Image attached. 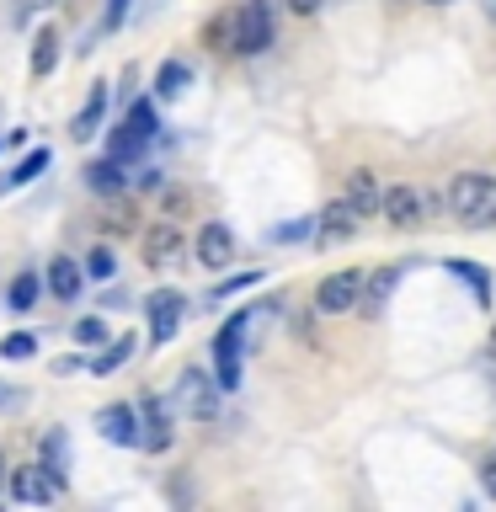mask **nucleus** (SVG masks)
Listing matches in <instances>:
<instances>
[{
	"label": "nucleus",
	"mask_w": 496,
	"mask_h": 512,
	"mask_svg": "<svg viewBox=\"0 0 496 512\" xmlns=\"http://www.w3.org/2000/svg\"><path fill=\"white\" fill-rule=\"evenodd\" d=\"M448 214H454L464 230H491L496 224V176L486 171H464L448 182Z\"/></svg>",
	"instance_id": "nucleus-2"
},
{
	"label": "nucleus",
	"mask_w": 496,
	"mask_h": 512,
	"mask_svg": "<svg viewBox=\"0 0 496 512\" xmlns=\"http://www.w3.org/2000/svg\"><path fill=\"white\" fill-rule=\"evenodd\" d=\"M171 416H176V400L144 395V400H139V422H144V443H139V448L166 454V448H171Z\"/></svg>",
	"instance_id": "nucleus-11"
},
{
	"label": "nucleus",
	"mask_w": 496,
	"mask_h": 512,
	"mask_svg": "<svg viewBox=\"0 0 496 512\" xmlns=\"http://www.w3.org/2000/svg\"><path fill=\"white\" fill-rule=\"evenodd\" d=\"M6 480H11V464H6V454H0V491H6Z\"/></svg>",
	"instance_id": "nucleus-37"
},
{
	"label": "nucleus",
	"mask_w": 496,
	"mask_h": 512,
	"mask_svg": "<svg viewBox=\"0 0 496 512\" xmlns=\"http://www.w3.org/2000/svg\"><path fill=\"white\" fill-rule=\"evenodd\" d=\"M59 48H64L59 27H38V32H32V75H38V80H48L59 70Z\"/></svg>",
	"instance_id": "nucleus-18"
},
{
	"label": "nucleus",
	"mask_w": 496,
	"mask_h": 512,
	"mask_svg": "<svg viewBox=\"0 0 496 512\" xmlns=\"http://www.w3.org/2000/svg\"><path fill=\"white\" fill-rule=\"evenodd\" d=\"M123 16H128V0H107V16H102V27H123Z\"/></svg>",
	"instance_id": "nucleus-33"
},
{
	"label": "nucleus",
	"mask_w": 496,
	"mask_h": 512,
	"mask_svg": "<svg viewBox=\"0 0 496 512\" xmlns=\"http://www.w3.org/2000/svg\"><path fill=\"white\" fill-rule=\"evenodd\" d=\"M48 160H54V150H27L22 160H16V171H6V182H0V192H11V187H27V182H38V176L48 171Z\"/></svg>",
	"instance_id": "nucleus-22"
},
{
	"label": "nucleus",
	"mask_w": 496,
	"mask_h": 512,
	"mask_svg": "<svg viewBox=\"0 0 496 512\" xmlns=\"http://www.w3.org/2000/svg\"><path fill=\"white\" fill-rule=\"evenodd\" d=\"M278 43V22H272V0H246V6H235V43L230 54H267V48Z\"/></svg>",
	"instance_id": "nucleus-3"
},
{
	"label": "nucleus",
	"mask_w": 496,
	"mask_h": 512,
	"mask_svg": "<svg viewBox=\"0 0 496 512\" xmlns=\"http://www.w3.org/2000/svg\"><path fill=\"white\" fill-rule=\"evenodd\" d=\"M96 432H102L107 443H118V448H139V443H144L139 406H128V400H112V406H102V411H96Z\"/></svg>",
	"instance_id": "nucleus-9"
},
{
	"label": "nucleus",
	"mask_w": 496,
	"mask_h": 512,
	"mask_svg": "<svg viewBox=\"0 0 496 512\" xmlns=\"http://www.w3.org/2000/svg\"><path fill=\"white\" fill-rule=\"evenodd\" d=\"M86 187H91V192H123V187H128L123 160H112V155L91 160V166H86Z\"/></svg>",
	"instance_id": "nucleus-23"
},
{
	"label": "nucleus",
	"mask_w": 496,
	"mask_h": 512,
	"mask_svg": "<svg viewBox=\"0 0 496 512\" xmlns=\"http://www.w3.org/2000/svg\"><path fill=\"white\" fill-rule=\"evenodd\" d=\"M0 358H6V363L38 358V336H32V331H11V336H0Z\"/></svg>",
	"instance_id": "nucleus-27"
},
{
	"label": "nucleus",
	"mask_w": 496,
	"mask_h": 512,
	"mask_svg": "<svg viewBox=\"0 0 496 512\" xmlns=\"http://www.w3.org/2000/svg\"><path fill=\"white\" fill-rule=\"evenodd\" d=\"M43 288H48V278H38V272H16V278H11V294H6V304H11V310H32V304H38L43 299Z\"/></svg>",
	"instance_id": "nucleus-24"
},
{
	"label": "nucleus",
	"mask_w": 496,
	"mask_h": 512,
	"mask_svg": "<svg viewBox=\"0 0 496 512\" xmlns=\"http://www.w3.org/2000/svg\"><path fill=\"white\" fill-rule=\"evenodd\" d=\"M347 203L358 208V214H379V203H384V187H379V176L374 171H352L347 176Z\"/></svg>",
	"instance_id": "nucleus-19"
},
{
	"label": "nucleus",
	"mask_w": 496,
	"mask_h": 512,
	"mask_svg": "<svg viewBox=\"0 0 496 512\" xmlns=\"http://www.w3.org/2000/svg\"><path fill=\"white\" fill-rule=\"evenodd\" d=\"M379 214L395 224V230H411V224H422L427 219V192L422 187H411V182H395V187H384V203H379Z\"/></svg>",
	"instance_id": "nucleus-10"
},
{
	"label": "nucleus",
	"mask_w": 496,
	"mask_h": 512,
	"mask_svg": "<svg viewBox=\"0 0 496 512\" xmlns=\"http://www.w3.org/2000/svg\"><path fill=\"white\" fill-rule=\"evenodd\" d=\"M155 134H160V102L155 96H139V102L123 112V123H112L107 155L123 160V166H134V160H144V150L155 144Z\"/></svg>",
	"instance_id": "nucleus-1"
},
{
	"label": "nucleus",
	"mask_w": 496,
	"mask_h": 512,
	"mask_svg": "<svg viewBox=\"0 0 496 512\" xmlns=\"http://www.w3.org/2000/svg\"><path fill=\"white\" fill-rule=\"evenodd\" d=\"M192 256H198L203 267H214V272H224V267H235V262H240V246H235L230 224H219V219H208V224H198V240H192Z\"/></svg>",
	"instance_id": "nucleus-8"
},
{
	"label": "nucleus",
	"mask_w": 496,
	"mask_h": 512,
	"mask_svg": "<svg viewBox=\"0 0 496 512\" xmlns=\"http://www.w3.org/2000/svg\"><path fill=\"white\" fill-rule=\"evenodd\" d=\"M187 320V294H176V288H155L150 299H144V326H150V347H166L176 331H182Z\"/></svg>",
	"instance_id": "nucleus-5"
},
{
	"label": "nucleus",
	"mask_w": 496,
	"mask_h": 512,
	"mask_svg": "<svg viewBox=\"0 0 496 512\" xmlns=\"http://www.w3.org/2000/svg\"><path fill=\"white\" fill-rule=\"evenodd\" d=\"M86 278H96V283L118 278V251H112V246H91L86 251Z\"/></svg>",
	"instance_id": "nucleus-26"
},
{
	"label": "nucleus",
	"mask_w": 496,
	"mask_h": 512,
	"mask_svg": "<svg viewBox=\"0 0 496 512\" xmlns=\"http://www.w3.org/2000/svg\"><path fill=\"white\" fill-rule=\"evenodd\" d=\"M219 395H224V384L208 374V368H182V379H176V411H187V416H198V422H214L219 416Z\"/></svg>",
	"instance_id": "nucleus-4"
},
{
	"label": "nucleus",
	"mask_w": 496,
	"mask_h": 512,
	"mask_svg": "<svg viewBox=\"0 0 496 512\" xmlns=\"http://www.w3.org/2000/svg\"><path fill=\"white\" fill-rule=\"evenodd\" d=\"M358 230H363V214H358L347 198L331 203L326 214H315V246H320V251H326V246H342V240H352Z\"/></svg>",
	"instance_id": "nucleus-12"
},
{
	"label": "nucleus",
	"mask_w": 496,
	"mask_h": 512,
	"mask_svg": "<svg viewBox=\"0 0 496 512\" xmlns=\"http://www.w3.org/2000/svg\"><path fill=\"white\" fill-rule=\"evenodd\" d=\"M128 358H134V336H118L112 347H102V352L91 358V374H118Z\"/></svg>",
	"instance_id": "nucleus-25"
},
{
	"label": "nucleus",
	"mask_w": 496,
	"mask_h": 512,
	"mask_svg": "<svg viewBox=\"0 0 496 512\" xmlns=\"http://www.w3.org/2000/svg\"><path fill=\"white\" fill-rule=\"evenodd\" d=\"M102 123H107V80H96V86L86 91V102H80V112H75V123H70V139H96L102 134Z\"/></svg>",
	"instance_id": "nucleus-14"
},
{
	"label": "nucleus",
	"mask_w": 496,
	"mask_h": 512,
	"mask_svg": "<svg viewBox=\"0 0 496 512\" xmlns=\"http://www.w3.org/2000/svg\"><path fill=\"white\" fill-rule=\"evenodd\" d=\"M256 283H262V272H235V278H224L208 299H214V304L219 299H235V294H246V288H256Z\"/></svg>",
	"instance_id": "nucleus-28"
},
{
	"label": "nucleus",
	"mask_w": 496,
	"mask_h": 512,
	"mask_svg": "<svg viewBox=\"0 0 496 512\" xmlns=\"http://www.w3.org/2000/svg\"><path fill=\"white\" fill-rule=\"evenodd\" d=\"M315 235V219H288V224H272V240H283V246H294V240Z\"/></svg>",
	"instance_id": "nucleus-29"
},
{
	"label": "nucleus",
	"mask_w": 496,
	"mask_h": 512,
	"mask_svg": "<svg viewBox=\"0 0 496 512\" xmlns=\"http://www.w3.org/2000/svg\"><path fill=\"white\" fill-rule=\"evenodd\" d=\"M6 496H11V502H22V507H48V502H59V496H64V480L48 475L43 459H38V464H22V470H11Z\"/></svg>",
	"instance_id": "nucleus-7"
},
{
	"label": "nucleus",
	"mask_w": 496,
	"mask_h": 512,
	"mask_svg": "<svg viewBox=\"0 0 496 512\" xmlns=\"http://www.w3.org/2000/svg\"><path fill=\"white\" fill-rule=\"evenodd\" d=\"M320 6H326V0H288V11H294V16H315Z\"/></svg>",
	"instance_id": "nucleus-35"
},
{
	"label": "nucleus",
	"mask_w": 496,
	"mask_h": 512,
	"mask_svg": "<svg viewBox=\"0 0 496 512\" xmlns=\"http://www.w3.org/2000/svg\"><path fill=\"white\" fill-rule=\"evenodd\" d=\"M208 43H214V48H230L235 43V11H224L219 22H208Z\"/></svg>",
	"instance_id": "nucleus-31"
},
{
	"label": "nucleus",
	"mask_w": 496,
	"mask_h": 512,
	"mask_svg": "<svg viewBox=\"0 0 496 512\" xmlns=\"http://www.w3.org/2000/svg\"><path fill=\"white\" fill-rule=\"evenodd\" d=\"M75 342H86V347H102V342H112L107 336V326L96 315H86V320H75Z\"/></svg>",
	"instance_id": "nucleus-30"
},
{
	"label": "nucleus",
	"mask_w": 496,
	"mask_h": 512,
	"mask_svg": "<svg viewBox=\"0 0 496 512\" xmlns=\"http://www.w3.org/2000/svg\"><path fill=\"white\" fill-rule=\"evenodd\" d=\"M363 278H368L363 267L326 272V278H320V288H315V310H320V315H347V310H358V299H363Z\"/></svg>",
	"instance_id": "nucleus-6"
},
{
	"label": "nucleus",
	"mask_w": 496,
	"mask_h": 512,
	"mask_svg": "<svg viewBox=\"0 0 496 512\" xmlns=\"http://www.w3.org/2000/svg\"><path fill=\"white\" fill-rule=\"evenodd\" d=\"M22 406H27V390H22V384L0 379V416H11V411H22Z\"/></svg>",
	"instance_id": "nucleus-32"
},
{
	"label": "nucleus",
	"mask_w": 496,
	"mask_h": 512,
	"mask_svg": "<svg viewBox=\"0 0 496 512\" xmlns=\"http://www.w3.org/2000/svg\"><path fill=\"white\" fill-rule=\"evenodd\" d=\"M400 278H406V267H379V272H368V278H363V299H358V315L379 320L384 304H390V294L400 288Z\"/></svg>",
	"instance_id": "nucleus-13"
},
{
	"label": "nucleus",
	"mask_w": 496,
	"mask_h": 512,
	"mask_svg": "<svg viewBox=\"0 0 496 512\" xmlns=\"http://www.w3.org/2000/svg\"><path fill=\"white\" fill-rule=\"evenodd\" d=\"M75 368H80L75 352H64V358H54V374H75Z\"/></svg>",
	"instance_id": "nucleus-36"
},
{
	"label": "nucleus",
	"mask_w": 496,
	"mask_h": 512,
	"mask_svg": "<svg viewBox=\"0 0 496 512\" xmlns=\"http://www.w3.org/2000/svg\"><path fill=\"white\" fill-rule=\"evenodd\" d=\"M480 11H486V16H496V0H480Z\"/></svg>",
	"instance_id": "nucleus-38"
},
{
	"label": "nucleus",
	"mask_w": 496,
	"mask_h": 512,
	"mask_svg": "<svg viewBox=\"0 0 496 512\" xmlns=\"http://www.w3.org/2000/svg\"><path fill=\"white\" fill-rule=\"evenodd\" d=\"M491 358H496V326H491Z\"/></svg>",
	"instance_id": "nucleus-40"
},
{
	"label": "nucleus",
	"mask_w": 496,
	"mask_h": 512,
	"mask_svg": "<svg viewBox=\"0 0 496 512\" xmlns=\"http://www.w3.org/2000/svg\"><path fill=\"white\" fill-rule=\"evenodd\" d=\"M187 86H192V70H187L182 59H166L155 70V102H182Z\"/></svg>",
	"instance_id": "nucleus-20"
},
{
	"label": "nucleus",
	"mask_w": 496,
	"mask_h": 512,
	"mask_svg": "<svg viewBox=\"0 0 496 512\" xmlns=\"http://www.w3.org/2000/svg\"><path fill=\"white\" fill-rule=\"evenodd\" d=\"M38 459H43V470H48V475H59L64 486H70V464H75L70 432H64V427H48V432H43V443H38Z\"/></svg>",
	"instance_id": "nucleus-15"
},
{
	"label": "nucleus",
	"mask_w": 496,
	"mask_h": 512,
	"mask_svg": "<svg viewBox=\"0 0 496 512\" xmlns=\"http://www.w3.org/2000/svg\"><path fill=\"white\" fill-rule=\"evenodd\" d=\"M443 272H448V278H459V283L475 294V304H486V310H491V272H486V267H475V262H454V256H448Z\"/></svg>",
	"instance_id": "nucleus-21"
},
{
	"label": "nucleus",
	"mask_w": 496,
	"mask_h": 512,
	"mask_svg": "<svg viewBox=\"0 0 496 512\" xmlns=\"http://www.w3.org/2000/svg\"><path fill=\"white\" fill-rule=\"evenodd\" d=\"M480 486H486V496L496 502V454H491L486 464H480Z\"/></svg>",
	"instance_id": "nucleus-34"
},
{
	"label": "nucleus",
	"mask_w": 496,
	"mask_h": 512,
	"mask_svg": "<svg viewBox=\"0 0 496 512\" xmlns=\"http://www.w3.org/2000/svg\"><path fill=\"white\" fill-rule=\"evenodd\" d=\"M422 6H454V0H422Z\"/></svg>",
	"instance_id": "nucleus-39"
},
{
	"label": "nucleus",
	"mask_w": 496,
	"mask_h": 512,
	"mask_svg": "<svg viewBox=\"0 0 496 512\" xmlns=\"http://www.w3.org/2000/svg\"><path fill=\"white\" fill-rule=\"evenodd\" d=\"M43 278H48V294H54V299H80V283H86V262H70V256H54Z\"/></svg>",
	"instance_id": "nucleus-16"
},
{
	"label": "nucleus",
	"mask_w": 496,
	"mask_h": 512,
	"mask_svg": "<svg viewBox=\"0 0 496 512\" xmlns=\"http://www.w3.org/2000/svg\"><path fill=\"white\" fill-rule=\"evenodd\" d=\"M176 256H182V235H176V224H155V230H144V262H150V267H171Z\"/></svg>",
	"instance_id": "nucleus-17"
}]
</instances>
